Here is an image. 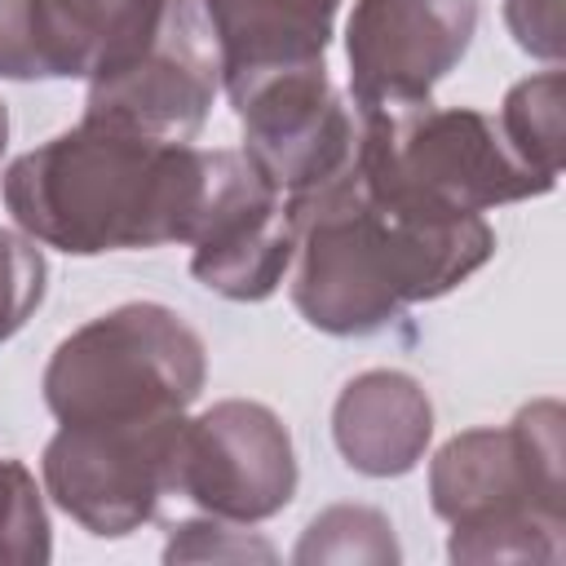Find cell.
<instances>
[{
  "label": "cell",
  "instance_id": "5b68a950",
  "mask_svg": "<svg viewBox=\"0 0 566 566\" xmlns=\"http://www.w3.org/2000/svg\"><path fill=\"white\" fill-rule=\"evenodd\" d=\"M181 416L146 424H62L44 451L49 491L97 535H124L168 495Z\"/></svg>",
  "mask_w": 566,
  "mask_h": 566
},
{
  "label": "cell",
  "instance_id": "52a82bcc",
  "mask_svg": "<svg viewBox=\"0 0 566 566\" xmlns=\"http://www.w3.org/2000/svg\"><path fill=\"white\" fill-rule=\"evenodd\" d=\"M221 84V53L203 0H168L142 57L88 84V119L124 124L164 142H186Z\"/></svg>",
  "mask_w": 566,
  "mask_h": 566
},
{
  "label": "cell",
  "instance_id": "3957f363",
  "mask_svg": "<svg viewBox=\"0 0 566 566\" xmlns=\"http://www.w3.org/2000/svg\"><path fill=\"white\" fill-rule=\"evenodd\" d=\"M354 168L363 186L429 221H469L491 203L526 199L553 186L517 159L495 119L478 111H438L424 102L354 106Z\"/></svg>",
  "mask_w": 566,
  "mask_h": 566
},
{
  "label": "cell",
  "instance_id": "5bb4252c",
  "mask_svg": "<svg viewBox=\"0 0 566 566\" xmlns=\"http://www.w3.org/2000/svg\"><path fill=\"white\" fill-rule=\"evenodd\" d=\"M562 75H539L526 80L509 93L504 102V137L517 150L522 164H531L535 172L553 177L557 172V150H562Z\"/></svg>",
  "mask_w": 566,
  "mask_h": 566
},
{
  "label": "cell",
  "instance_id": "8fae6325",
  "mask_svg": "<svg viewBox=\"0 0 566 566\" xmlns=\"http://www.w3.org/2000/svg\"><path fill=\"white\" fill-rule=\"evenodd\" d=\"M473 0H358L349 18L354 106L424 102L473 35Z\"/></svg>",
  "mask_w": 566,
  "mask_h": 566
},
{
  "label": "cell",
  "instance_id": "2e32d148",
  "mask_svg": "<svg viewBox=\"0 0 566 566\" xmlns=\"http://www.w3.org/2000/svg\"><path fill=\"white\" fill-rule=\"evenodd\" d=\"M40 292H44V261H40V252L27 239L0 230V340L22 327V318L40 301Z\"/></svg>",
  "mask_w": 566,
  "mask_h": 566
},
{
  "label": "cell",
  "instance_id": "9a60e30c",
  "mask_svg": "<svg viewBox=\"0 0 566 566\" xmlns=\"http://www.w3.org/2000/svg\"><path fill=\"white\" fill-rule=\"evenodd\" d=\"M44 513L35 482L18 460H0V557H44Z\"/></svg>",
  "mask_w": 566,
  "mask_h": 566
},
{
  "label": "cell",
  "instance_id": "7a4b0ae2",
  "mask_svg": "<svg viewBox=\"0 0 566 566\" xmlns=\"http://www.w3.org/2000/svg\"><path fill=\"white\" fill-rule=\"evenodd\" d=\"M296 221V310L323 332H376L402 305L442 296L473 274L495 234L482 217L429 221L376 199L354 155L327 181L287 195Z\"/></svg>",
  "mask_w": 566,
  "mask_h": 566
},
{
  "label": "cell",
  "instance_id": "8992f818",
  "mask_svg": "<svg viewBox=\"0 0 566 566\" xmlns=\"http://www.w3.org/2000/svg\"><path fill=\"white\" fill-rule=\"evenodd\" d=\"M296 464L287 429L256 402H221L199 420H181L168 491L217 517H270L292 500Z\"/></svg>",
  "mask_w": 566,
  "mask_h": 566
},
{
  "label": "cell",
  "instance_id": "ba28073f",
  "mask_svg": "<svg viewBox=\"0 0 566 566\" xmlns=\"http://www.w3.org/2000/svg\"><path fill=\"white\" fill-rule=\"evenodd\" d=\"M168 0H0V75L106 80L146 53Z\"/></svg>",
  "mask_w": 566,
  "mask_h": 566
},
{
  "label": "cell",
  "instance_id": "e0dca14e",
  "mask_svg": "<svg viewBox=\"0 0 566 566\" xmlns=\"http://www.w3.org/2000/svg\"><path fill=\"white\" fill-rule=\"evenodd\" d=\"M4 133H9V124H4V106H0V150H4Z\"/></svg>",
  "mask_w": 566,
  "mask_h": 566
},
{
  "label": "cell",
  "instance_id": "277c9868",
  "mask_svg": "<svg viewBox=\"0 0 566 566\" xmlns=\"http://www.w3.org/2000/svg\"><path fill=\"white\" fill-rule=\"evenodd\" d=\"M203 385L199 336L159 305H124L57 345L44 398L62 424H146L181 416Z\"/></svg>",
  "mask_w": 566,
  "mask_h": 566
},
{
  "label": "cell",
  "instance_id": "4fadbf2b",
  "mask_svg": "<svg viewBox=\"0 0 566 566\" xmlns=\"http://www.w3.org/2000/svg\"><path fill=\"white\" fill-rule=\"evenodd\" d=\"M429 438V402L398 371L354 380L336 402V442L363 473H402Z\"/></svg>",
  "mask_w": 566,
  "mask_h": 566
},
{
  "label": "cell",
  "instance_id": "30bf717a",
  "mask_svg": "<svg viewBox=\"0 0 566 566\" xmlns=\"http://www.w3.org/2000/svg\"><path fill=\"white\" fill-rule=\"evenodd\" d=\"M296 256L287 195L239 150L221 155L208 217L195 234V279L234 301L270 296Z\"/></svg>",
  "mask_w": 566,
  "mask_h": 566
},
{
  "label": "cell",
  "instance_id": "7c38bea8",
  "mask_svg": "<svg viewBox=\"0 0 566 566\" xmlns=\"http://www.w3.org/2000/svg\"><path fill=\"white\" fill-rule=\"evenodd\" d=\"M340 0H203L226 88L323 62Z\"/></svg>",
  "mask_w": 566,
  "mask_h": 566
},
{
  "label": "cell",
  "instance_id": "9c48e42d",
  "mask_svg": "<svg viewBox=\"0 0 566 566\" xmlns=\"http://www.w3.org/2000/svg\"><path fill=\"white\" fill-rule=\"evenodd\" d=\"M535 411L500 433H464L438 455L433 504L455 522V531H531L535 495L557 504V411L539 429V442Z\"/></svg>",
  "mask_w": 566,
  "mask_h": 566
},
{
  "label": "cell",
  "instance_id": "6da1fadb",
  "mask_svg": "<svg viewBox=\"0 0 566 566\" xmlns=\"http://www.w3.org/2000/svg\"><path fill=\"white\" fill-rule=\"evenodd\" d=\"M221 155L84 115L9 168L4 203L27 234L80 256L195 243Z\"/></svg>",
  "mask_w": 566,
  "mask_h": 566
}]
</instances>
